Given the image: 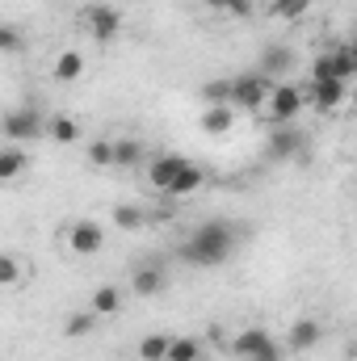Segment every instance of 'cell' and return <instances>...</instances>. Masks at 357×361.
<instances>
[{
	"instance_id": "6da1fadb",
	"label": "cell",
	"mask_w": 357,
	"mask_h": 361,
	"mask_svg": "<svg viewBox=\"0 0 357 361\" xmlns=\"http://www.w3.org/2000/svg\"><path fill=\"white\" fill-rule=\"evenodd\" d=\"M240 240H244V227L231 223V219L198 223V227L185 235V244H181V261L193 265V269H219V265H227V261L236 257Z\"/></svg>"
},
{
	"instance_id": "7a4b0ae2",
	"label": "cell",
	"mask_w": 357,
	"mask_h": 361,
	"mask_svg": "<svg viewBox=\"0 0 357 361\" xmlns=\"http://www.w3.org/2000/svg\"><path fill=\"white\" fill-rule=\"evenodd\" d=\"M0 135L8 139V143H34V139H42L47 135V114L42 109H34V105H17V109H4V118H0Z\"/></svg>"
},
{
	"instance_id": "3957f363",
	"label": "cell",
	"mask_w": 357,
	"mask_h": 361,
	"mask_svg": "<svg viewBox=\"0 0 357 361\" xmlns=\"http://www.w3.org/2000/svg\"><path fill=\"white\" fill-rule=\"evenodd\" d=\"M303 105H307V92L298 89V85H290V80H277L265 97L261 118H265L269 126H286V122H294L303 114Z\"/></svg>"
},
{
	"instance_id": "277c9868",
	"label": "cell",
	"mask_w": 357,
	"mask_h": 361,
	"mask_svg": "<svg viewBox=\"0 0 357 361\" xmlns=\"http://www.w3.org/2000/svg\"><path fill=\"white\" fill-rule=\"evenodd\" d=\"M231 357L236 361H286V349L269 336L265 328H244L231 336Z\"/></svg>"
},
{
	"instance_id": "5b68a950",
	"label": "cell",
	"mask_w": 357,
	"mask_h": 361,
	"mask_svg": "<svg viewBox=\"0 0 357 361\" xmlns=\"http://www.w3.org/2000/svg\"><path fill=\"white\" fill-rule=\"evenodd\" d=\"M269 89H273V80H265L261 72H240V76H231V109L261 114Z\"/></svg>"
},
{
	"instance_id": "8992f818",
	"label": "cell",
	"mask_w": 357,
	"mask_h": 361,
	"mask_svg": "<svg viewBox=\"0 0 357 361\" xmlns=\"http://www.w3.org/2000/svg\"><path fill=\"white\" fill-rule=\"evenodd\" d=\"M63 248H68L72 257H97V252L105 248V227L92 223V219H76V223H68V231H63Z\"/></svg>"
},
{
	"instance_id": "52a82bcc",
	"label": "cell",
	"mask_w": 357,
	"mask_h": 361,
	"mask_svg": "<svg viewBox=\"0 0 357 361\" xmlns=\"http://www.w3.org/2000/svg\"><path fill=\"white\" fill-rule=\"evenodd\" d=\"M307 160V135L294 126V122H286V126H273L269 130V160Z\"/></svg>"
},
{
	"instance_id": "ba28073f",
	"label": "cell",
	"mask_w": 357,
	"mask_h": 361,
	"mask_svg": "<svg viewBox=\"0 0 357 361\" xmlns=\"http://www.w3.org/2000/svg\"><path fill=\"white\" fill-rule=\"evenodd\" d=\"M80 21H85V30H89L92 42H114V38L122 34V13L109 8V4H89Z\"/></svg>"
},
{
	"instance_id": "9c48e42d",
	"label": "cell",
	"mask_w": 357,
	"mask_h": 361,
	"mask_svg": "<svg viewBox=\"0 0 357 361\" xmlns=\"http://www.w3.org/2000/svg\"><path fill=\"white\" fill-rule=\"evenodd\" d=\"M324 341V324L320 319H311V315H298L294 324H290V332H286V353H311L315 345Z\"/></svg>"
},
{
	"instance_id": "30bf717a",
	"label": "cell",
	"mask_w": 357,
	"mask_h": 361,
	"mask_svg": "<svg viewBox=\"0 0 357 361\" xmlns=\"http://www.w3.org/2000/svg\"><path fill=\"white\" fill-rule=\"evenodd\" d=\"M185 164H189V160L177 156V152H156V156H147V180H152V189L164 193V189L177 180V173L185 169Z\"/></svg>"
},
{
	"instance_id": "8fae6325",
	"label": "cell",
	"mask_w": 357,
	"mask_h": 361,
	"mask_svg": "<svg viewBox=\"0 0 357 361\" xmlns=\"http://www.w3.org/2000/svg\"><path fill=\"white\" fill-rule=\"evenodd\" d=\"M164 290H169V273H164V265L143 261L139 269L131 273V294H139V298H156V294H164Z\"/></svg>"
},
{
	"instance_id": "7c38bea8",
	"label": "cell",
	"mask_w": 357,
	"mask_h": 361,
	"mask_svg": "<svg viewBox=\"0 0 357 361\" xmlns=\"http://www.w3.org/2000/svg\"><path fill=\"white\" fill-rule=\"evenodd\" d=\"M290 68H294V51L290 47H282V42H269L265 51H261V59H257V72L265 76V80H286L290 76Z\"/></svg>"
},
{
	"instance_id": "4fadbf2b",
	"label": "cell",
	"mask_w": 357,
	"mask_h": 361,
	"mask_svg": "<svg viewBox=\"0 0 357 361\" xmlns=\"http://www.w3.org/2000/svg\"><path fill=\"white\" fill-rule=\"evenodd\" d=\"M206 180H210V177H206V169L189 160V164L177 173V180L164 189V197H173V202H181V197H193V193H202V189H206Z\"/></svg>"
},
{
	"instance_id": "5bb4252c",
	"label": "cell",
	"mask_w": 357,
	"mask_h": 361,
	"mask_svg": "<svg viewBox=\"0 0 357 361\" xmlns=\"http://www.w3.org/2000/svg\"><path fill=\"white\" fill-rule=\"evenodd\" d=\"M25 173H30V152L21 143L0 147V185H13V180H21Z\"/></svg>"
},
{
	"instance_id": "9a60e30c",
	"label": "cell",
	"mask_w": 357,
	"mask_h": 361,
	"mask_svg": "<svg viewBox=\"0 0 357 361\" xmlns=\"http://www.w3.org/2000/svg\"><path fill=\"white\" fill-rule=\"evenodd\" d=\"M80 76H85V55H80L76 47L59 51L55 63H51V80H55V85H72V80H80Z\"/></svg>"
},
{
	"instance_id": "2e32d148",
	"label": "cell",
	"mask_w": 357,
	"mask_h": 361,
	"mask_svg": "<svg viewBox=\"0 0 357 361\" xmlns=\"http://www.w3.org/2000/svg\"><path fill=\"white\" fill-rule=\"evenodd\" d=\"M198 126H202L206 135L223 139V135H231V130H236V109H231V105H206V109H202V118H198Z\"/></svg>"
},
{
	"instance_id": "e0dca14e",
	"label": "cell",
	"mask_w": 357,
	"mask_h": 361,
	"mask_svg": "<svg viewBox=\"0 0 357 361\" xmlns=\"http://www.w3.org/2000/svg\"><path fill=\"white\" fill-rule=\"evenodd\" d=\"M311 101H315L320 114H332V109H341V105L349 101V85H341V80H320V85H311Z\"/></svg>"
},
{
	"instance_id": "ac0fdd59",
	"label": "cell",
	"mask_w": 357,
	"mask_h": 361,
	"mask_svg": "<svg viewBox=\"0 0 357 361\" xmlns=\"http://www.w3.org/2000/svg\"><path fill=\"white\" fill-rule=\"evenodd\" d=\"M147 160V143L135 139V135H122L114 139V169H139Z\"/></svg>"
},
{
	"instance_id": "d6986e66",
	"label": "cell",
	"mask_w": 357,
	"mask_h": 361,
	"mask_svg": "<svg viewBox=\"0 0 357 361\" xmlns=\"http://www.w3.org/2000/svg\"><path fill=\"white\" fill-rule=\"evenodd\" d=\"M47 139H55L59 147H72V143H80V122L72 114H51L47 118Z\"/></svg>"
},
{
	"instance_id": "ffe728a7",
	"label": "cell",
	"mask_w": 357,
	"mask_h": 361,
	"mask_svg": "<svg viewBox=\"0 0 357 361\" xmlns=\"http://www.w3.org/2000/svg\"><path fill=\"white\" fill-rule=\"evenodd\" d=\"M89 311L97 319H109V315H118L122 311V290L118 286H97L89 294Z\"/></svg>"
},
{
	"instance_id": "44dd1931",
	"label": "cell",
	"mask_w": 357,
	"mask_h": 361,
	"mask_svg": "<svg viewBox=\"0 0 357 361\" xmlns=\"http://www.w3.org/2000/svg\"><path fill=\"white\" fill-rule=\"evenodd\" d=\"M25 277H30V265L17 252H0V290H17L25 286Z\"/></svg>"
},
{
	"instance_id": "7402d4cb",
	"label": "cell",
	"mask_w": 357,
	"mask_h": 361,
	"mask_svg": "<svg viewBox=\"0 0 357 361\" xmlns=\"http://www.w3.org/2000/svg\"><path fill=\"white\" fill-rule=\"evenodd\" d=\"M202 357H206V349H202L198 336H169L164 361H202Z\"/></svg>"
},
{
	"instance_id": "603a6c76",
	"label": "cell",
	"mask_w": 357,
	"mask_h": 361,
	"mask_svg": "<svg viewBox=\"0 0 357 361\" xmlns=\"http://www.w3.org/2000/svg\"><path fill=\"white\" fill-rule=\"evenodd\" d=\"M114 227L118 231H139V227H147V210L135 206V202H122V206H114Z\"/></svg>"
},
{
	"instance_id": "cb8c5ba5",
	"label": "cell",
	"mask_w": 357,
	"mask_h": 361,
	"mask_svg": "<svg viewBox=\"0 0 357 361\" xmlns=\"http://www.w3.org/2000/svg\"><path fill=\"white\" fill-rule=\"evenodd\" d=\"M332 72H337V80L341 85H349L357 76V51L349 42H341V47H332Z\"/></svg>"
},
{
	"instance_id": "d4e9b609",
	"label": "cell",
	"mask_w": 357,
	"mask_h": 361,
	"mask_svg": "<svg viewBox=\"0 0 357 361\" xmlns=\"http://www.w3.org/2000/svg\"><path fill=\"white\" fill-rule=\"evenodd\" d=\"M164 353H169V336H164V332H147V336L135 345V357L139 361H164Z\"/></svg>"
},
{
	"instance_id": "484cf974",
	"label": "cell",
	"mask_w": 357,
	"mask_h": 361,
	"mask_svg": "<svg viewBox=\"0 0 357 361\" xmlns=\"http://www.w3.org/2000/svg\"><path fill=\"white\" fill-rule=\"evenodd\" d=\"M92 328H97V315H92V311H72V315L63 319V336H68V341H85Z\"/></svg>"
},
{
	"instance_id": "4316f807",
	"label": "cell",
	"mask_w": 357,
	"mask_h": 361,
	"mask_svg": "<svg viewBox=\"0 0 357 361\" xmlns=\"http://www.w3.org/2000/svg\"><path fill=\"white\" fill-rule=\"evenodd\" d=\"M303 13H311V0H269V17L277 21H298Z\"/></svg>"
},
{
	"instance_id": "83f0119b",
	"label": "cell",
	"mask_w": 357,
	"mask_h": 361,
	"mask_svg": "<svg viewBox=\"0 0 357 361\" xmlns=\"http://www.w3.org/2000/svg\"><path fill=\"white\" fill-rule=\"evenodd\" d=\"M25 51V30L13 21H0V55H21Z\"/></svg>"
},
{
	"instance_id": "f1b7e54d",
	"label": "cell",
	"mask_w": 357,
	"mask_h": 361,
	"mask_svg": "<svg viewBox=\"0 0 357 361\" xmlns=\"http://www.w3.org/2000/svg\"><path fill=\"white\" fill-rule=\"evenodd\" d=\"M89 164L92 169H114V139H89Z\"/></svg>"
},
{
	"instance_id": "f546056e",
	"label": "cell",
	"mask_w": 357,
	"mask_h": 361,
	"mask_svg": "<svg viewBox=\"0 0 357 361\" xmlns=\"http://www.w3.org/2000/svg\"><path fill=\"white\" fill-rule=\"evenodd\" d=\"M202 101L206 105H231V80H206L202 85Z\"/></svg>"
},
{
	"instance_id": "4dcf8cb0",
	"label": "cell",
	"mask_w": 357,
	"mask_h": 361,
	"mask_svg": "<svg viewBox=\"0 0 357 361\" xmlns=\"http://www.w3.org/2000/svg\"><path fill=\"white\" fill-rule=\"evenodd\" d=\"M253 8H257L253 0H231V4L223 8V13H231V17H253Z\"/></svg>"
},
{
	"instance_id": "1f68e13d",
	"label": "cell",
	"mask_w": 357,
	"mask_h": 361,
	"mask_svg": "<svg viewBox=\"0 0 357 361\" xmlns=\"http://www.w3.org/2000/svg\"><path fill=\"white\" fill-rule=\"evenodd\" d=\"M202 4H206V8H219V13H223V8H227L231 0H202Z\"/></svg>"
}]
</instances>
